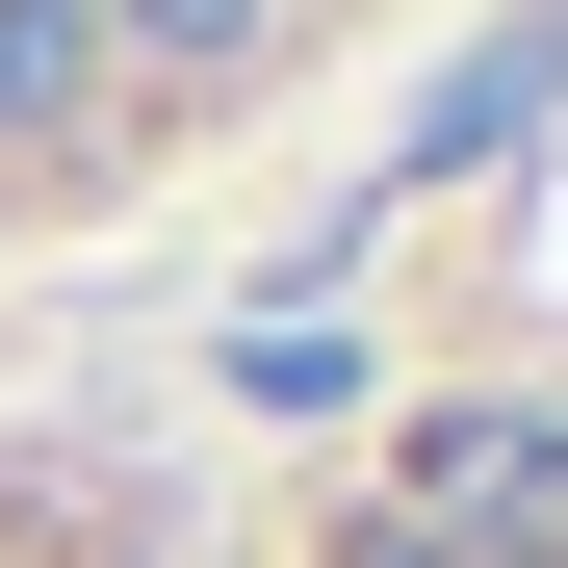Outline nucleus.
<instances>
[{"mask_svg": "<svg viewBox=\"0 0 568 568\" xmlns=\"http://www.w3.org/2000/svg\"><path fill=\"white\" fill-rule=\"evenodd\" d=\"M414 542L439 568H542L568 542V414H517V388L491 414H414Z\"/></svg>", "mask_w": 568, "mask_h": 568, "instance_id": "1", "label": "nucleus"}, {"mask_svg": "<svg viewBox=\"0 0 568 568\" xmlns=\"http://www.w3.org/2000/svg\"><path fill=\"white\" fill-rule=\"evenodd\" d=\"M542 78H568V27H491V52H465V78H439V104H414V155H388V181H362V207H414V181H491V155L542 130Z\"/></svg>", "mask_w": 568, "mask_h": 568, "instance_id": "3", "label": "nucleus"}, {"mask_svg": "<svg viewBox=\"0 0 568 568\" xmlns=\"http://www.w3.org/2000/svg\"><path fill=\"white\" fill-rule=\"evenodd\" d=\"M336 568H439V542H414V517H362V542H336Z\"/></svg>", "mask_w": 568, "mask_h": 568, "instance_id": "6", "label": "nucleus"}, {"mask_svg": "<svg viewBox=\"0 0 568 568\" xmlns=\"http://www.w3.org/2000/svg\"><path fill=\"white\" fill-rule=\"evenodd\" d=\"M258 27H284V0H104V52H130V78H233Z\"/></svg>", "mask_w": 568, "mask_h": 568, "instance_id": "4", "label": "nucleus"}, {"mask_svg": "<svg viewBox=\"0 0 568 568\" xmlns=\"http://www.w3.org/2000/svg\"><path fill=\"white\" fill-rule=\"evenodd\" d=\"M104 104H130V52H104V0H0V181H27V155H78Z\"/></svg>", "mask_w": 568, "mask_h": 568, "instance_id": "2", "label": "nucleus"}, {"mask_svg": "<svg viewBox=\"0 0 568 568\" xmlns=\"http://www.w3.org/2000/svg\"><path fill=\"white\" fill-rule=\"evenodd\" d=\"M233 388H258V414H336L362 336H336V311H233Z\"/></svg>", "mask_w": 568, "mask_h": 568, "instance_id": "5", "label": "nucleus"}]
</instances>
